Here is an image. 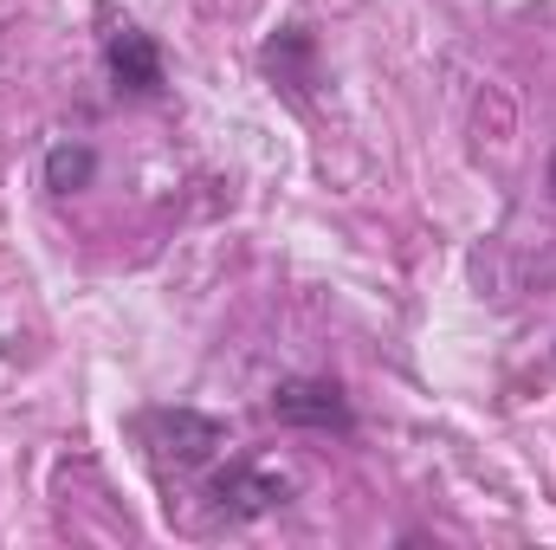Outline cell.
I'll return each mask as SVG.
<instances>
[{
	"instance_id": "obj_1",
	"label": "cell",
	"mask_w": 556,
	"mask_h": 550,
	"mask_svg": "<svg viewBox=\"0 0 556 550\" xmlns=\"http://www.w3.org/2000/svg\"><path fill=\"white\" fill-rule=\"evenodd\" d=\"M273 414L285 427H311V434H350L356 427V409H350L337 376H285L273 389Z\"/></svg>"
},
{
	"instance_id": "obj_6",
	"label": "cell",
	"mask_w": 556,
	"mask_h": 550,
	"mask_svg": "<svg viewBox=\"0 0 556 550\" xmlns=\"http://www.w3.org/2000/svg\"><path fill=\"white\" fill-rule=\"evenodd\" d=\"M551 188H556V155H551Z\"/></svg>"
},
{
	"instance_id": "obj_5",
	"label": "cell",
	"mask_w": 556,
	"mask_h": 550,
	"mask_svg": "<svg viewBox=\"0 0 556 550\" xmlns=\"http://www.w3.org/2000/svg\"><path fill=\"white\" fill-rule=\"evenodd\" d=\"M91 175H98V149H91V142H59V149H46V188H52V195H78V188H91Z\"/></svg>"
},
{
	"instance_id": "obj_4",
	"label": "cell",
	"mask_w": 556,
	"mask_h": 550,
	"mask_svg": "<svg viewBox=\"0 0 556 550\" xmlns=\"http://www.w3.org/2000/svg\"><path fill=\"white\" fill-rule=\"evenodd\" d=\"M149 427H162V453H175L181 466H194V460H207L220 440H227V427L220 421H207V414H194V409H162V414H149Z\"/></svg>"
},
{
	"instance_id": "obj_2",
	"label": "cell",
	"mask_w": 556,
	"mask_h": 550,
	"mask_svg": "<svg viewBox=\"0 0 556 550\" xmlns=\"http://www.w3.org/2000/svg\"><path fill=\"white\" fill-rule=\"evenodd\" d=\"M104 65H111V78H117V91H130V98H155V91H162V46H155L142 26L111 33Z\"/></svg>"
},
{
	"instance_id": "obj_3",
	"label": "cell",
	"mask_w": 556,
	"mask_h": 550,
	"mask_svg": "<svg viewBox=\"0 0 556 550\" xmlns=\"http://www.w3.org/2000/svg\"><path fill=\"white\" fill-rule=\"evenodd\" d=\"M214 499L227 518H260L291 499V479H278L266 466H227V473H214Z\"/></svg>"
}]
</instances>
